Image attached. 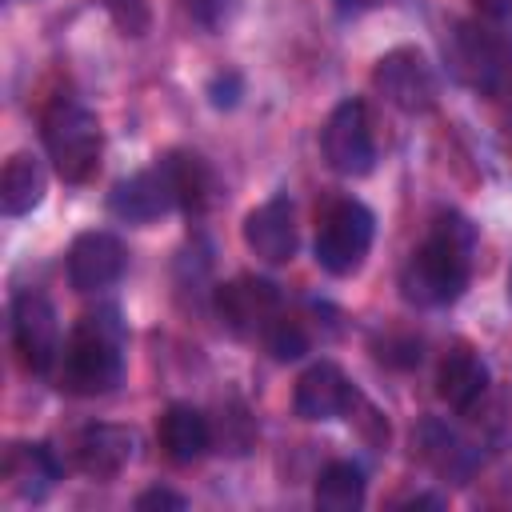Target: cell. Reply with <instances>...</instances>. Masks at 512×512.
<instances>
[{"mask_svg": "<svg viewBox=\"0 0 512 512\" xmlns=\"http://www.w3.org/2000/svg\"><path fill=\"white\" fill-rule=\"evenodd\" d=\"M472 248H476V228L460 212H440L424 244L400 268L404 300L420 308H444L460 300L472 276Z\"/></svg>", "mask_w": 512, "mask_h": 512, "instance_id": "6da1fadb", "label": "cell"}, {"mask_svg": "<svg viewBox=\"0 0 512 512\" xmlns=\"http://www.w3.org/2000/svg\"><path fill=\"white\" fill-rule=\"evenodd\" d=\"M56 388L72 396H104L124 376V324L116 308H100L80 316V324L60 344Z\"/></svg>", "mask_w": 512, "mask_h": 512, "instance_id": "7a4b0ae2", "label": "cell"}, {"mask_svg": "<svg viewBox=\"0 0 512 512\" xmlns=\"http://www.w3.org/2000/svg\"><path fill=\"white\" fill-rule=\"evenodd\" d=\"M40 140L60 180L84 184L100 168L104 136L92 108H84L76 96H52L40 116Z\"/></svg>", "mask_w": 512, "mask_h": 512, "instance_id": "3957f363", "label": "cell"}, {"mask_svg": "<svg viewBox=\"0 0 512 512\" xmlns=\"http://www.w3.org/2000/svg\"><path fill=\"white\" fill-rule=\"evenodd\" d=\"M448 68L476 92H500L512 80V28L508 20H460L448 32Z\"/></svg>", "mask_w": 512, "mask_h": 512, "instance_id": "277c9868", "label": "cell"}, {"mask_svg": "<svg viewBox=\"0 0 512 512\" xmlns=\"http://www.w3.org/2000/svg\"><path fill=\"white\" fill-rule=\"evenodd\" d=\"M376 236V216L360 200H336L316 224V264L332 276H352Z\"/></svg>", "mask_w": 512, "mask_h": 512, "instance_id": "5b68a950", "label": "cell"}, {"mask_svg": "<svg viewBox=\"0 0 512 512\" xmlns=\"http://www.w3.org/2000/svg\"><path fill=\"white\" fill-rule=\"evenodd\" d=\"M372 84H376V92L392 108H400L408 116L428 112L436 104V92H440L436 68L428 64V56L420 48H392V52H384L376 60V68H372Z\"/></svg>", "mask_w": 512, "mask_h": 512, "instance_id": "8992f818", "label": "cell"}, {"mask_svg": "<svg viewBox=\"0 0 512 512\" xmlns=\"http://www.w3.org/2000/svg\"><path fill=\"white\" fill-rule=\"evenodd\" d=\"M320 148H324V160L332 164V172H340V176H368L372 172L376 140H372L364 100H340L332 108V116L324 120V132H320Z\"/></svg>", "mask_w": 512, "mask_h": 512, "instance_id": "52a82bcc", "label": "cell"}, {"mask_svg": "<svg viewBox=\"0 0 512 512\" xmlns=\"http://www.w3.org/2000/svg\"><path fill=\"white\" fill-rule=\"evenodd\" d=\"M12 344L28 372L48 376L60 360V324L44 292H20L12 300Z\"/></svg>", "mask_w": 512, "mask_h": 512, "instance_id": "ba28073f", "label": "cell"}, {"mask_svg": "<svg viewBox=\"0 0 512 512\" xmlns=\"http://www.w3.org/2000/svg\"><path fill=\"white\" fill-rule=\"evenodd\" d=\"M216 316L236 336H264V328L280 316V288L264 276H236L216 288Z\"/></svg>", "mask_w": 512, "mask_h": 512, "instance_id": "9c48e42d", "label": "cell"}, {"mask_svg": "<svg viewBox=\"0 0 512 512\" xmlns=\"http://www.w3.org/2000/svg\"><path fill=\"white\" fill-rule=\"evenodd\" d=\"M128 268V252L112 232H80L68 248V284L76 292H104Z\"/></svg>", "mask_w": 512, "mask_h": 512, "instance_id": "30bf717a", "label": "cell"}, {"mask_svg": "<svg viewBox=\"0 0 512 512\" xmlns=\"http://www.w3.org/2000/svg\"><path fill=\"white\" fill-rule=\"evenodd\" d=\"M292 404H296V416H304V420H336L356 408V388L340 364L320 360L296 380Z\"/></svg>", "mask_w": 512, "mask_h": 512, "instance_id": "8fae6325", "label": "cell"}, {"mask_svg": "<svg viewBox=\"0 0 512 512\" xmlns=\"http://www.w3.org/2000/svg\"><path fill=\"white\" fill-rule=\"evenodd\" d=\"M244 244L264 264H288L296 256V208L288 196H272L244 220Z\"/></svg>", "mask_w": 512, "mask_h": 512, "instance_id": "7c38bea8", "label": "cell"}, {"mask_svg": "<svg viewBox=\"0 0 512 512\" xmlns=\"http://www.w3.org/2000/svg\"><path fill=\"white\" fill-rule=\"evenodd\" d=\"M168 208H176V200H172V188H168L160 164L116 180L112 192H108V212L116 220H124V224H152Z\"/></svg>", "mask_w": 512, "mask_h": 512, "instance_id": "4fadbf2b", "label": "cell"}, {"mask_svg": "<svg viewBox=\"0 0 512 512\" xmlns=\"http://www.w3.org/2000/svg\"><path fill=\"white\" fill-rule=\"evenodd\" d=\"M132 432L120 428V424H88L80 428L76 436V464L84 476H96V480H112L128 468L132 460Z\"/></svg>", "mask_w": 512, "mask_h": 512, "instance_id": "5bb4252c", "label": "cell"}, {"mask_svg": "<svg viewBox=\"0 0 512 512\" xmlns=\"http://www.w3.org/2000/svg\"><path fill=\"white\" fill-rule=\"evenodd\" d=\"M160 172L172 188V200L176 208H184L188 216H200L212 196H216V172L208 168V160L200 152H188V148H176V152H164L160 156Z\"/></svg>", "mask_w": 512, "mask_h": 512, "instance_id": "9a60e30c", "label": "cell"}, {"mask_svg": "<svg viewBox=\"0 0 512 512\" xmlns=\"http://www.w3.org/2000/svg\"><path fill=\"white\" fill-rule=\"evenodd\" d=\"M56 480H60V464L48 444H12L4 452V484L12 496L36 504L52 492Z\"/></svg>", "mask_w": 512, "mask_h": 512, "instance_id": "2e32d148", "label": "cell"}, {"mask_svg": "<svg viewBox=\"0 0 512 512\" xmlns=\"http://www.w3.org/2000/svg\"><path fill=\"white\" fill-rule=\"evenodd\" d=\"M156 436H160V448L172 464H192L208 452L212 444V424L200 408L192 404H168L160 424H156Z\"/></svg>", "mask_w": 512, "mask_h": 512, "instance_id": "e0dca14e", "label": "cell"}, {"mask_svg": "<svg viewBox=\"0 0 512 512\" xmlns=\"http://www.w3.org/2000/svg\"><path fill=\"white\" fill-rule=\"evenodd\" d=\"M436 392L452 412H472L476 400L488 392V364L472 348H452L440 360L436 372Z\"/></svg>", "mask_w": 512, "mask_h": 512, "instance_id": "ac0fdd59", "label": "cell"}, {"mask_svg": "<svg viewBox=\"0 0 512 512\" xmlns=\"http://www.w3.org/2000/svg\"><path fill=\"white\" fill-rule=\"evenodd\" d=\"M48 192V176L44 164L32 152H16L8 156L4 172H0V208L4 216H28Z\"/></svg>", "mask_w": 512, "mask_h": 512, "instance_id": "d6986e66", "label": "cell"}, {"mask_svg": "<svg viewBox=\"0 0 512 512\" xmlns=\"http://www.w3.org/2000/svg\"><path fill=\"white\" fill-rule=\"evenodd\" d=\"M316 508L324 512H352L364 504V472L352 460H332L320 476H316V492H312Z\"/></svg>", "mask_w": 512, "mask_h": 512, "instance_id": "ffe728a7", "label": "cell"}, {"mask_svg": "<svg viewBox=\"0 0 512 512\" xmlns=\"http://www.w3.org/2000/svg\"><path fill=\"white\" fill-rule=\"evenodd\" d=\"M420 452H424V460L440 476H452V480H464L468 468H472V452H464V444L456 440V432H448L436 420H424L420 424Z\"/></svg>", "mask_w": 512, "mask_h": 512, "instance_id": "44dd1931", "label": "cell"}, {"mask_svg": "<svg viewBox=\"0 0 512 512\" xmlns=\"http://www.w3.org/2000/svg\"><path fill=\"white\" fill-rule=\"evenodd\" d=\"M264 348H268L276 360H300V356L308 352V332H304L300 320H292V316L280 312V316L264 328Z\"/></svg>", "mask_w": 512, "mask_h": 512, "instance_id": "7402d4cb", "label": "cell"}, {"mask_svg": "<svg viewBox=\"0 0 512 512\" xmlns=\"http://www.w3.org/2000/svg\"><path fill=\"white\" fill-rule=\"evenodd\" d=\"M100 8L112 16V24L124 36H144L152 28V4L148 0H100Z\"/></svg>", "mask_w": 512, "mask_h": 512, "instance_id": "603a6c76", "label": "cell"}, {"mask_svg": "<svg viewBox=\"0 0 512 512\" xmlns=\"http://www.w3.org/2000/svg\"><path fill=\"white\" fill-rule=\"evenodd\" d=\"M180 8H184V16L196 20L200 28L216 32V28H224V24L232 20L236 0H180Z\"/></svg>", "mask_w": 512, "mask_h": 512, "instance_id": "cb8c5ba5", "label": "cell"}, {"mask_svg": "<svg viewBox=\"0 0 512 512\" xmlns=\"http://www.w3.org/2000/svg\"><path fill=\"white\" fill-rule=\"evenodd\" d=\"M208 96H212L216 108H232V104L240 100V76H236V72H220V76H212Z\"/></svg>", "mask_w": 512, "mask_h": 512, "instance_id": "d4e9b609", "label": "cell"}, {"mask_svg": "<svg viewBox=\"0 0 512 512\" xmlns=\"http://www.w3.org/2000/svg\"><path fill=\"white\" fill-rule=\"evenodd\" d=\"M136 508L140 512H148V508H188V500L172 488H148V492L136 496Z\"/></svg>", "mask_w": 512, "mask_h": 512, "instance_id": "484cf974", "label": "cell"}, {"mask_svg": "<svg viewBox=\"0 0 512 512\" xmlns=\"http://www.w3.org/2000/svg\"><path fill=\"white\" fill-rule=\"evenodd\" d=\"M472 8L488 20H512V0H472Z\"/></svg>", "mask_w": 512, "mask_h": 512, "instance_id": "4316f807", "label": "cell"}, {"mask_svg": "<svg viewBox=\"0 0 512 512\" xmlns=\"http://www.w3.org/2000/svg\"><path fill=\"white\" fill-rule=\"evenodd\" d=\"M376 4H384V0H336V8H340L344 16H356V12H364V8H376Z\"/></svg>", "mask_w": 512, "mask_h": 512, "instance_id": "83f0119b", "label": "cell"}, {"mask_svg": "<svg viewBox=\"0 0 512 512\" xmlns=\"http://www.w3.org/2000/svg\"><path fill=\"white\" fill-rule=\"evenodd\" d=\"M408 504H412V508H440V500H436V496H412Z\"/></svg>", "mask_w": 512, "mask_h": 512, "instance_id": "f1b7e54d", "label": "cell"}, {"mask_svg": "<svg viewBox=\"0 0 512 512\" xmlns=\"http://www.w3.org/2000/svg\"><path fill=\"white\" fill-rule=\"evenodd\" d=\"M508 300H512V276H508Z\"/></svg>", "mask_w": 512, "mask_h": 512, "instance_id": "f546056e", "label": "cell"}]
</instances>
